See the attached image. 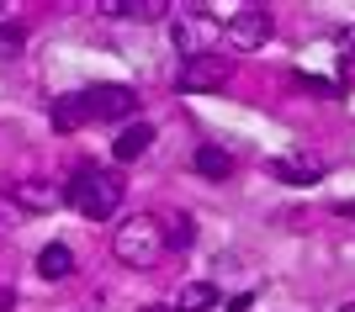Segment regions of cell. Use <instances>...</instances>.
<instances>
[{"label": "cell", "mask_w": 355, "mask_h": 312, "mask_svg": "<svg viewBox=\"0 0 355 312\" xmlns=\"http://www.w3.org/2000/svg\"><path fill=\"white\" fill-rule=\"evenodd\" d=\"M64 207H74L80 217H90V223L112 217V212L122 207V175L96 169V164H80V169H74V180L64 185Z\"/></svg>", "instance_id": "obj_1"}, {"label": "cell", "mask_w": 355, "mask_h": 312, "mask_svg": "<svg viewBox=\"0 0 355 312\" xmlns=\"http://www.w3.org/2000/svg\"><path fill=\"white\" fill-rule=\"evenodd\" d=\"M0 11H6V6H0Z\"/></svg>", "instance_id": "obj_24"}, {"label": "cell", "mask_w": 355, "mask_h": 312, "mask_svg": "<svg viewBox=\"0 0 355 312\" xmlns=\"http://www.w3.org/2000/svg\"><path fill=\"white\" fill-rule=\"evenodd\" d=\"M48 122H53V133H80V127L90 122L85 95H80V90H69V95H53V106H48Z\"/></svg>", "instance_id": "obj_9"}, {"label": "cell", "mask_w": 355, "mask_h": 312, "mask_svg": "<svg viewBox=\"0 0 355 312\" xmlns=\"http://www.w3.org/2000/svg\"><path fill=\"white\" fill-rule=\"evenodd\" d=\"M340 312H355V302H345V307H340Z\"/></svg>", "instance_id": "obj_23"}, {"label": "cell", "mask_w": 355, "mask_h": 312, "mask_svg": "<svg viewBox=\"0 0 355 312\" xmlns=\"http://www.w3.org/2000/svg\"><path fill=\"white\" fill-rule=\"evenodd\" d=\"M138 312H175V307H159V302H154V307H138Z\"/></svg>", "instance_id": "obj_21"}, {"label": "cell", "mask_w": 355, "mask_h": 312, "mask_svg": "<svg viewBox=\"0 0 355 312\" xmlns=\"http://www.w3.org/2000/svg\"><path fill=\"white\" fill-rule=\"evenodd\" d=\"M345 217H355V201H345Z\"/></svg>", "instance_id": "obj_22"}, {"label": "cell", "mask_w": 355, "mask_h": 312, "mask_svg": "<svg viewBox=\"0 0 355 312\" xmlns=\"http://www.w3.org/2000/svg\"><path fill=\"white\" fill-rule=\"evenodd\" d=\"M16 217H21V212H16L11 191H0V233H11V228H16Z\"/></svg>", "instance_id": "obj_17"}, {"label": "cell", "mask_w": 355, "mask_h": 312, "mask_svg": "<svg viewBox=\"0 0 355 312\" xmlns=\"http://www.w3.org/2000/svg\"><path fill=\"white\" fill-rule=\"evenodd\" d=\"M191 164H196V175H207V180H228V175H234V154L218 149V143H202Z\"/></svg>", "instance_id": "obj_11"}, {"label": "cell", "mask_w": 355, "mask_h": 312, "mask_svg": "<svg viewBox=\"0 0 355 312\" xmlns=\"http://www.w3.org/2000/svg\"><path fill=\"white\" fill-rule=\"evenodd\" d=\"M164 228V249H191V238H196V223L186 217V212H175L170 223H159Z\"/></svg>", "instance_id": "obj_15"}, {"label": "cell", "mask_w": 355, "mask_h": 312, "mask_svg": "<svg viewBox=\"0 0 355 312\" xmlns=\"http://www.w3.org/2000/svg\"><path fill=\"white\" fill-rule=\"evenodd\" d=\"M340 48H345L340 59H355V27H345V32H340Z\"/></svg>", "instance_id": "obj_19"}, {"label": "cell", "mask_w": 355, "mask_h": 312, "mask_svg": "<svg viewBox=\"0 0 355 312\" xmlns=\"http://www.w3.org/2000/svg\"><path fill=\"white\" fill-rule=\"evenodd\" d=\"M228 75H234V59H228V53H202V59L180 64V90H218Z\"/></svg>", "instance_id": "obj_6"}, {"label": "cell", "mask_w": 355, "mask_h": 312, "mask_svg": "<svg viewBox=\"0 0 355 312\" xmlns=\"http://www.w3.org/2000/svg\"><path fill=\"white\" fill-rule=\"evenodd\" d=\"M37 275H48V281H64V275H74V254H69V244H48V249L37 254Z\"/></svg>", "instance_id": "obj_14"}, {"label": "cell", "mask_w": 355, "mask_h": 312, "mask_svg": "<svg viewBox=\"0 0 355 312\" xmlns=\"http://www.w3.org/2000/svg\"><path fill=\"white\" fill-rule=\"evenodd\" d=\"M101 11L106 16H133V21H159V16L175 11V6H164V0H106Z\"/></svg>", "instance_id": "obj_12"}, {"label": "cell", "mask_w": 355, "mask_h": 312, "mask_svg": "<svg viewBox=\"0 0 355 312\" xmlns=\"http://www.w3.org/2000/svg\"><path fill=\"white\" fill-rule=\"evenodd\" d=\"M148 143H154V127L148 122H128L117 133V143H112V154H117V164H133V159L148 154Z\"/></svg>", "instance_id": "obj_10"}, {"label": "cell", "mask_w": 355, "mask_h": 312, "mask_svg": "<svg viewBox=\"0 0 355 312\" xmlns=\"http://www.w3.org/2000/svg\"><path fill=\"white\" fill-rule=\"evenodd\" d=\"M270 175L282 180V185H318L324 164L308 159V154H282V159H270Z\"/></svg>", "instance_id": "obj_8"}, {"label": "cell", "mask_w": 355, "mask_h": 312, "mask_svg": "<svg viewBox=\"0 0 355 312\" xmlns=\"http://www.w3.org/2000/svg\"><path fill=\"white\" fill-rule=\"evenodd\" d=\"M270 32H276V21H270L266 6H239V11H228V21H223V37L234 48H266Z\"/></svg>", "instance_id": "obj_4"}, {"label": "cell", "mask_w": 355, "mask_h": 312, "mask_svg": "<svg viewBox=\"0 0 355 312\" xmlns=\"http://www.w3.org/2000/svg\"><path fill=\"white\" fill-rule=\"evenodd\" d=\"M0 48L11 53V48H21V27H0Z\"/></svg>", "instance_id": "obj_18"}, {"label": "cell", "mask_w": 355, "mask_h": 312, "mask_svg": "<svg viewBox=\"0 0 355 312\" xmlns=\"http://www.w3.org/2000/svg\"><path fill=\"white\" fill-rule=\"evenodd\" d=\"M112 254H117L122 265H133V270H148V265H154V259L164 254V228H159V217L138 212V217L117 223V238H112Z\"/></svg>", "instance_id": "obj_2"}, {"label": "cell", "mask_w": 355, "mask_h": 312, "mask_svg": "<svg viewBox=\"0 0 355 312\" xmlns=\"http://www.w3.org/2000/svg\"><path fill=\"white\" fill-rule=\"evenodd\" d=\"M11 201H16V212H59L64 207V185L32 175V180H16L11 185Z\"/></svg>", "instance_id": "obj_7"}, {"label": "cell", "mask_w": 355, "mask_h": 312, "mask_svg": "<svg viewBox=\"0 0 355 312\" xmlns=\"http://www.w3.org/2000/svg\"><path fill=\"white\" fill-rule=\"evenodd\" d=\"M297 85L313 90V95H340V85H334V80H318V75H297Z\"/></svg>", "instance_id": "obj_16"}, {"label": "cell", "mask_w": 355, "mask_h": 312, "mask_svg": "<svg viewBox=\"0 0 355 312\" xmlns=\"http://www.w3.org/2000/svg\"><path fill=\"white\" fill-rule=\"evenodd\" d=\"M80 95H85L90 122H122V117L138 111V90L133 85H90V90H80Z\"/></svg>", "instance_id": "obj_5"}, {"label": "cell", "mask_w": 355, "mask_h": 312, "mask_svg": "<svg viewBox=\"0 0 355 312\" xmlns=\"http://www.w3.org/2000/svg\"><path fill=\"white\" fill-rule=\"evenodd\" d=\"M170 37L186 59H202V53H218V37H223V21L207 11V6H180V16L170 21Z\"/></svg>", "instance_id": "obj_3"}, {"label": "cell", "mask_w": 355, "mask_h": 312, "mask_svg": "<svg viewBox=\"0 0 355 312\" xmlns=\"http://www.w3.org/2000/svg\"><path fill=\"white\" fill-rule=\"evenodd\" d=\"M218 307V286L212 281H186L175 297V312H212Z\"/></svg>", "instance_id": "obj_13"}, {"label": "cell", "mask_w": 355, "mask_h": 312, "mask_svg": "<svg viewBox=\"0 0 355 312\" xmlns=\"http://www.w3.org/2000/svg\"><path fill=\"white\" fill-rule=\"evenodd\" d=\"M250 307H254V297H239L234 302V312H250Z\"/></svg>", "instance_id": "obj_20"}]
</instances>
